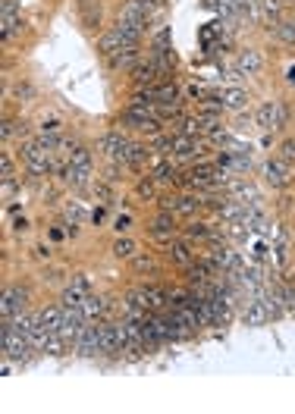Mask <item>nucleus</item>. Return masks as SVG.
<instances>
[{
    "label": "nucleus",
    "instance_id": "aec40b11",
    "mask_svg": "<svg viewBox=\"0 0 295 414\" xmlns=\"http://www.w3.org/2000/svg\"><path fill=\"white\" fill-rule=\"evenodd\" d=\"M261 66H264V60H261V54H258L254 48H245V50L239 54V69H242L245 75L261 73Z\"/></svg>",
    "mask_w": 295,
    "mask_h": 414
},
{
    "label": "nucleus",
    "instance_id": "393cba45",
    "mask_svg": "<svg viewBox=\"0 0 295 414\" xmlns=\"http://www.w3.org/2000/svg\"><path fill=\"white\" fill-rule=\"evenodd\" d=\"M113 258H120V261L135 258V242H132V238H117V242H113Z\"/></svg>",
    "mask_w": 295,
    "mask_h": 414
},
{
    "label": "nucleus",
    "instance_id": "bb28decb",
    "mask_svg": "<svg viewBox=\"0 0 295 414\" xmlns=\"http://www.w3.org/2000/svg\"><path fill=\"white\" fill-rule=\"evenodd\" d=\"M69 342L63 339V333L57 330V333H48V342H44V352L48 355H63V348H66Z\"/></svg>",
    "mask_w": 295,
    "mask_h": 414
},
{
    "label": "nucleus",
    "instance_id": "f704fd0d",
    "mask_svg": "<svg viewBox=\"0 0 295 414\" xmlns=\"http://www.w3.org/2000/svg\"><path fill=\"white\" fill-rule=\"evenodd\" d=\"M66 217H69V223H79V220H82V211H79L76 204H73V207H69V214H66Z\"/></svg>",
    "mask_w": 295,
    "mask_h": 414
},
{
    "label": "nucleus",
    "instance_id": "0eeeda50",
    "mask_svg": "<svg viewBox=\"0 0 295 414\" xmlns=\"http://www.w3.org/2000/svg\"><path fill=\"white\" fill-rule=\"evenodd\" d=\"M28 305V289L26 285H13V289H7L3 292V299H0V314L3 317H16V314H22Z\"/></svg>",
    "mask_w": 295,
    "mask_h": 414
},
{
    "label": "nucleus",
    "instance_id": "4c0bfd02",
    "mask_svg": "<svg viewBox=\"0 0 295 414\" xmlns=\"http://www.w3.org/2000/svg\"><path fill=\"white\" fill-rule=\"evenodd\" d=\"M50 238H54V242H60V238H63V229H60V226H54V229H50Z\"/></svg>",
    "mask_w": 295,
    "mask_h": 414
},
{
    "label": "nucleus",
    "instance_id": "ddd939ff",
    "mask_svg": "<svg viewBox=\"0 0 295 414\" xmlns=\"http://www.w3.org/2000/svg\"><path fill=\"white\" fill-rule=\"evenodd\" d=\"M166 258L176 267H182V270H186L189 264H195V252L189 248V242H170L166 245Z\"/></svg>",
    "mask_w": 295,
    "mask_h": 414
},
{
    "label": "nucleus",
    "instance_id": "f3484780",
    "mask_svg": "<svg viewBox=\"0 0 295 414\" xmlns=\"http://www.w3.org/2000/svg\"><path fill=\"white\" fill-rule=\"evenodd\" d=\"M142 289L148 295L151 311H170V289H164V285H142Z\"/></svg>",
    "mask_w": 295,
    "mask_h": 414
},
{
    "label": "nucleus",
    "instance_id": "9b49d317",
    "mask_svg": "<svg viewBox=\"0 0 295 414\" xmlns=\"http://www.w3.org/2000/svg\"><path fill=\"white\" fill-rule=\"evenodd\" d=\"M176 214L173 211H160L158 217H154V223H151V236L154 238H173L176 236Z\"/></svg>",
    "mask_w": 295,
    "mask_h": 414
},
{
    "label": "nucleus",
    "instance_id": "b1692460",
    "mask_svg": "<svg viewBox=\"0 0 295 414\" xmlns=\"http://www.w3.org/2000/svg\"><path fill=\"white\" fill-rule=\"evenodd\" d=\"M274 32H276V38H280L283 44H295V22L292 19H280L274 26Z\"/></svg>",
    "mask_w": 295,
    "mask_h": 414
},
{
    "label": "nucleus",
    "instance_id": "dca6fc26",
    "mask_svg": "<svg viewBox=\"0 0 295 414\" xmlns=\"http://www.w3.org/2000/svg\"><path fill=\"white\" fill-rule=\"evenodd\" d=\"M267 320H270L267 305L261 301V295H254V299L248 301V308H245V323L248 326H261V323H267Z\"/></svg>",
    "mask_w": 295,
    "mask_h": 414
},
{
    "label": "nucleus",
    "instance_id": "c756f323",
    "mask_svg": "<svg viewBox=\"0 0 295 414\" xmlns=\"http://www.w3.org/2000/svg\"><path fill=\"white\" fill-rule=\"evenodd\" d=\"M0 170H3V179H13V157H10V151H3V157H0Z\"/></svg>",
    "mask_w": 295,
    "mask_h": 414
},
{
    "label": "nucleus",
    "instance_id": "412c9836",
    "mask_svg": "<svg viewBox=\"0 0 295 414\" xmlns=\"http://www.w3.org/2000/svg\"><path fill=\"white\" fill-rule=\"evenodd\" d=\"M148 157H151V148H148V144H135V142H129V154H126V167H132V170H138L142 163H148Z\"/></svg>",
    "mask_w": 295,
    "mask_h": 414
},
{
    "label": "nucleus",
    "instance_id": "cd10ccee",
    "mask_svg": "<svg viewBox=\"0 0 295 414\" xmlns=\"http://www.w3.org/2000/svg\"><path fill=\"white\" fill-rule=\"evenodd\" d=\"M223 104H227V110H242V107H245V91H242V88H229L227 95H223Z\"/></svg>",
    "mask_w": 295,
    "mask_h": 414
},
{
    "label": "nucleus",
    "instance_id": "ea45409f",
    "mask_svg": "<svg viewBox=\"0 0 295 414\" xmlns=\"http://www.w3.org/2000/svg\"><path fill=\"white\" fill-rule=\"evenodd\" d=\"M286 3H292V0H286Z\"/></svg>",
    "mask_w": 295,
    "mask_h": 414
},
{
    "label": "nucleus",
    "instance_id": "a211bd4d",
    "mask_svg": "<svg viewBox=\"0 0 295 414\" xmlns=\"http://www.w3.org/2000/svg\"><path fill=\"white\" fill-rule=\"evenodd\" d=\"M201 207H204V204H201L198 195H176V207H173V214H176V217H189V220H192Z\"/></svg>",
    "mask_w": 295,
    "mask_h": 414
},
{
    "label": "nucleus",
    "instance_id": "6ab92c4d",
    "mask_svg": "<svg viewBox=\"0 0 295 414\" xmlns=\"http://www.w3.org/2000/svg\"><path fill=\"white\" fill-rule=\"evenodd\" d=\"M60 317H63V305H48V308L38 311V320H41V326L48 333H57V330H60Z\"/></svg>",
    "mask_w": 295,
    "mask_h": 414
},
{
    "label": "nucleus",
    "instance_id": "7ed1b4c3",
    "mask_svg": "<svg viewBox=\"0 0 295 414\" xmlns=\"http://www.w3.org/2000/svg\"><path fill=\"white\" fill-rule=\"evenodd\" d=\"M88 323V317L82 314V305H63V317H60V333L63 339L69 342V348L76 346L79 333H82V326Z\"/></svg>",
    "mask_w": 295,
    "mask_h": 414
},
{
    "label": "nucleus",
    "instance_id": "4be33fe9",
    "mask_svg": "<svg viewBox=\"0 0 295 414\" xmlns=\"http://www.w3.org/2000/svg\"><path fill=\"white\" fill-rule=\"evenodd\" d=\"M104 311H107V301H104L101 295H91L88 292V299L82 301V314H85V317H88V320H101Z\"/></svg>",
    "mask_w": 295,
    "mask_h": 414
},
{
    "label": "nucleus",
    "instance_id": "f8f14e48",
    "mask_svg": "<svg viewBox=\"0 0 295 414\" xmlns=\"http://www.w3.org/2000/svg\"><path fill=\"white\" fill-rule=\"evenodd\" d=\"M66 179L73 189H88V182H91V163H69L66 167Z\"/></svg>",
    "mask_w": 295,
    "mask_h": 414
},
{
    "label": "nucleus",
    "instance_id": "f257e3e1",
    "mask_svg": "<svg viewBox=\"0 0 295 414\" xmlns=\"http://www.w3.org/2000/svg\"><path fill=\"white\" fill-rule=\"evenodd\" d=\"M0 339H3V358L13 361V364H26L32 358L35 348L28 346V339L13 326V317H3L0 323Z\"/></svg>",
    "mask_w": 295,
    "mask_h": 414
},
{
    "label": "nucleus",
    "instance_id": "5701e85b",
    "mask_svg": "<svg viewBox=\"0 0 295 414\" xmlns=\"http://www.w3.org/2000/svg\"><path fill=\"white\" fill-rule=\"evenodd\" d=\"M182 236H186V238H207V236H211V226L192 217V220H189V226H182Z\"/></svg>",
    "mask_w": 295,
    "mask_h": 414
},
{
    "label": "nucleus",
    "instance_id": "7c9ffc66",
    "mask_svg": "<svg viewBox=\"0 0 295 414\" xmlns=\"http://www.w3.org/2000/svg\"><path fill=\"white\" fill-rule=\"evenodd\" d=\"M280 157L283 160H289V163H295V138H289V142L280 144Z\"/></svg>",
    "mask_w": 295,
    "mask_h": 414
},
{
    "label": "nucleus",
    "instance_id": "58836bf2",
    "mask_svg": "<svg viewBox=\"0 0 295 414\" xmlns=\"http://www.w3.org/2000/svg\"><path fill=\"white\" fill-rule=\"evenodd\" d=\"M286 82H289V85H295V66L286 69Z\"/></svg>",
    "mask_w": 295,
    "mask_h": 414
},
{
    "label": "nucleus",
    "instance_id": "72a5a7b5",
    "mask_svg": "<svg viewBox=\"0 0 295 414\" xmlns=\"http://www.w3.org/2000/svg\"><path fill=\"white\" fill-rule=\"evenodd\" d=\"M35 258H38V261H48V258H50V248H48V245H38V248H35Z\"/></svg>",
    "mask_w": 295,
    "mask_h": 414
},
{
    "label": "nucleus",
    "instance_id": "a878e982",
    "mask_svg": "<svg viewBox=\"0 0 295 414\" xmlns=\"http://www.w3.org/2000/svg\"><path fill=\"white\" fill-rule=\"evenodd\" d=\"M201 110H204V113H223V110H227V104H223V95H211V91H207L204 97H201Z\"/></svg>",
    "mask_w": 295,
    "mask_h": 414
},
{
    "label": "nucleus",
    "instance_id": "e433bc0d",
    "mask_svg": "<svg viewBox=\"0 0 295 414\" xmlns=\"http://www.w3.org/2000/svg\"><path fill=\"white\" fill-rule=\"evenodd\" d=\"M91 220H95V223H101V220H104V207H97V211H91Z\"/></svg>",
    "mask_w": 295,
    "mask_h": 414
},
{
    "label": "nucleus",
    "instance_id": "c85d7f7f",
    "mask_svg": "<svg viewBox=\"0 0 295 414\" xmlns=\"http://www.w3.org/2000/svg\"><path fill=\"white\" fill-rule=\"evenodd\" d=\"M135 195L138 198H154V195H158V182H154V176L142 179V182L135 185Z\"/></svg>",
    "mask_w": 295,
    "mask_h": 414
},
{
    "label": "nucleus",
    "instance_id": "6e6552de",
    "mask_svg": "<svg viewBox=\"0 0 295 414\" xmlns=\"http://www.w3.org/2000/svg\"><path fill=\"white\" fill-rule=\"evenodd\" d=\"M148 13H151V0H126V7L120 10V22H129V26H138L144 32V22H148Z\"/></svg>",
    "mask_w": 295,
    "mask_h": 414
},
{
    "label": "nucleus",
    "instance_id": "9d476101",
    "mask_svg": "<svg viewBox=\"0 0 295 414\" xmlns=\"http://www.w3.org/2000/svg\"><path fill=\"white\" fill-rule=\"evenodd\" d=\"M88 292H91V285H88V279L85 276H76L73 283L63 289V295H60V305H82L85 299H88Z\"/></svg>",
    "mask_w": 295,
    "mask_h": 414
},
{
    "label": "nucleus",
    "instance_id": "20e7f679",
    "mask_svg": "<svg viewBox=\"0 0 295 414\" xmlns=\"http://www.w3.org/2000/svg\"><path fill=\"white\" fill-rule=\"evenodd\" d=\"M73 352L82 355V358H95V355L104 352L101 348V323H97V320H88V323L82 326V333H79Z\"/></svg>",
    "mask_w": 295,
    "mask_h": 414
},
{
    "label": "nucleus",
    "instance_id": "39448f33",
    "mask_svg": "<svg viewBox=\"0 0 295 414\" xmlns=\"http://www.w3.org/2000/svg\"><path fill=\"white\" fill-rule=\"evenodd\" d=\"M258 126L261 129H267V132H274V129H283L286 126V120H289V113H286V104L283 101H264L261 107H258Z\"/></svg>",
    "mask_w": 295,
    "mask_h": 414
},
{
    "label": "nucleus",
    "instance_id": "423d86ee",
    "mask_svg": "<svg viewBox=\"0 0 295 414\" xmlns=\"http://www.w3.org/2000/svg\"><path fill=\"white\" fill-rule=\"evenodd\" d=\"M264 179H267L270 189H286V185L292 182V163L283 160L280 154L270 157L267 167H264Z\"/></svg>",
    "mask_w": 295,
    "mask_h": 414
},
{
    "label": "nucleus",
    "instance_id": "f03ea898",
    "mask_svg": "<svg viewBox=\"0 0 295 414\" xmlns=\"http://www.w3.org/2000/svg\"><path fill=\"white\" fill-rule=\"evenodd\" d=\"M22 160H26V167H28L32 176H48L50 173V151L44 148L38 138H32V142L22 144Z\"/></svg>",
    "mask_w": 295,
    "mask_h": 414
},
{
    "label": "nucleus",
    "instance_id": "473e14b6",
    "mask_svg": "<svg viewBox=\"0 0 295 414\" xmlns=\"http://www.w3.org/2000/svg\"><path fill=\"white\" fill-rule=\"evenodd\" d=\"M129 226H132V220H129V217H117L113 229H117V232H129Z\"/></svg>",
    "mask_w": 295,
    "mask_h": 414
},
{
    "label": "nucleus",
    "instance_id": "1a4fd4ad",
    "mask_svg": "<svg viewBox=\"0 0 295 414\" xmlns=\"http://www.w3.org/2000/svg\"><path fill=\"white\" fill-rule=\"evenodd\" d=\"M101 151L107 154L110 163H126V154H129V142H126L120 132H107L101 138Z\"/></svg>",
    "mask_w": 295,
    "mask_h": 414
},
{
    "label": "nucleus",
    "instance_id": "2f4dec72",
    "mask_svg": "<svg viewBox=\"0 0 295 414\" xmlns=\"http://www.w3.org/2000/svg\"><path fill=\"white\" fill-rule=\"evenodd\" d=\"M132 267H135V270L142 273V270H151V267H154V261L148 258V254H138V258H132Z\"/></svg>",
    "mask_w": 295,
    "mask_h": 414
},
{
    "label": "nucleus",
    "instance_id": "2eb2a0df",
    "mask_svg": "<svg viewBox=\"0 0 295 414\" xmlns=\"http://www.w3.org/2000/svg\"><path fill=\"white\" fill-rule=\"evenodd\" d=\"M154 182L158 185H176L179 179V170H176V163H170L166 157H158V163H154Z\"/></svg>",
    "mask_w": 295,
    "mask_h": 414
},
{
    "label": "nucleus",
    "instance_id": "4468645a",
    "mask_svg": "<svg viewBox=\"0 0 295 414\" xmlns=\"http://www.w3.org/2000/svg\"><path fill=\"white\" fill-rule=\"evenodd\" d=\"M97 50H101V57H107V60H113V57L123 50V38H120L117 26L101 35V41H97Z\"/></svg>",
    "mask_w": 295,
    "mask_h": 414
},
{
    "label": "nucleus",
    "instance_id": "c9c22d12",
    "mask_svg": "<svg viewBox=\"0 0 295 414\" xmlns=\"http://www.w3.org/2000/svg\"><path fill=\"white\" fill-rule=\"evenodd\" d=\"M26 226H28V223H26L22 217H19V220H13V229H16V232H26Z\"/></svg>",
    "mask_w": 295,
    "mask_h": 414
}]
</instances>
